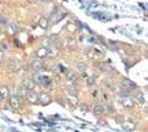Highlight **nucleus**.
Masks as SVG:
<instances>
[{"label":"nucleus","instance_id":"1","mask_svg":"<svg viewBox=\"0 0 148 132\" xmlns=\"http://www.w3.org/2000/svg\"><path fill=\"white\" fill-rule=\"evenodd\" d=\"M121 89L123 90V91H126V93H130L132 90L136 89V83H134V82H132L130 79L123 78V79L121 80Z\"/></svg>","mask_w":148,"mask_h":132},{"label":"nucleus","instance_id":"2","mask_svg":"<svg viewBox=\"0 0 148 132\" xmlns=\"http://www.w3.org/2000/svg\"><path fill=\"white\" fill-rule=\"evenodd\" d=\"M121 105L123 106V108H126V109H130V108L134 106V101H133L130 97L125 95V97H122L121 98Z\"/></svg>","mask_w":148,"mask_h":132},{"label":"nucleus","instance_id":"3","mask_svg":"<svg viewBox=\"0 0 148 132\" xmlns=\"http://www.w3.org/2000/svg\"><path fill=\"white\" fill-rule=\"evenodd\" d=\"M30 69L32 71H34V72H38V71H41L42 68H44V64H42V61L38 59V60H33L32 63H30Z\"/></svg>","mask_w":148,"mask_h":132},{"label":"nucleus","instance_id":"4","mask_svg":"<svg viewBox=\"0 0 148 132\" xmlns=\"http://www.w3.org/2000/svg\"><path fill=\"white\" fill-rule=\"evenodd\" d=\"M26 100L29 101V102H32V104H37L38 102V95L33 91V90H29V91H26Z\"/></svg>","mask_w":148,"mask_h":132},{"label":"nucleus","instance_id":"5","mask_svg":"<svg viewBox=\"0 0 148 132\" xmlns=\"http://www.w3.org/2000/svg\"><path fill=\"white\" fill-rule=\"evenodd\" d=\"M134 127H136L134 121H130V120H123V121H122V128H123L125 131H133Z\"/></svg>","mask_w":148,"mask_h":132},{"label":"nucleus","instance_id":"6","mask_svg":"<svg viewBox=\"0 0 148 132\" xmlns=\"http://www.w3.org/2000/svg\"><path fill=\"white\" fill-rule=\"evenodd\" d=\"M22 86H23L27 91H29V90H34V87H36V82H34L33 79H25L23 80V83H22Z\"/></svg>","mask_w":148,"mask_h":132},{"label":"nucleus","instance_id":"7","mask_svg":"<svg viewBox=\"0 0 148 132\" xmlns=\"http://www.w3.org/2000/svg\"><path fill=\"white\" fill-rule=\"evenodd\" d=\"M38 102L41 104V105H48L49 102H51V97L45 93H42L41 95H38Z\"/></svg>","mask_w":148,"mask_h":132},{"label":"nucleus","instance_id":"8","mask_svg":"<svg viewBox=\"0 0 148 132\" xmlns=\"http://www.w3.org/2000/svg\"><path fill=\"white\" fill-rule=\"evenodd\" d=\"M48 53H49V51H48L47 48H40V49H37L36 55L38 59H45V57H48Z\"/></svg>","mask_w":148,"mask_h":132},{"label":"nucleus","instance_id":"9","mask_svg":"<svg viewBox=\"0 0 148 132\" xmlns=\"http://www.w3.org/2000/svg\"><path fill=\"white\" fill-rule=\"evenodd\" d=\"M10 104H11V108H14V109H19V106H21V104H19V98H18L16 95L10 97Z\"/></svg>","mask_w":148,"mask_h":132},{"label":"nucleus","instance_id":"10","mask_svg":"<svg viewBox=\"0 0 148 132\" xmlns=\"http://www.w3.org/2000/svg\"><path fill=\"white\" fill-rule=\"evenodd\" d=\"M67 94L69 95H73V97H77V94H78V90H77V87L75 86H73V85H70V86H67Z\"/></svg>","mask_w":148,"mask_h":132},{"label":"nucleus","instance_id":"11","mask_svg":"<svg viewBox=\"0 0 148 132\" xmlns=\"http://www.w3.org/2000/svg\"><path fill=\"white\" fill-rule=\"evenodd\" d=\"M26 91L27 90L25 89L23 86H19V87L16 89V97H18V98H23V97L26 95Z\"/></svg>","mask_w":148,"mask_h":132},{"label":"nucleus","instance_id":"12","mask_svg":"<svg viewBox=\"0 0 148 132\" xmlns=\"http://www.w3.org/2000/svg\"><path fill=\"white\" fill-rule=\"evenodd\" d=\"M0 97L1 98L8 97V89H7V86H0Z\"/></svg>","mask_w":148,"mask_h":132},{"label":"nucleus","instance_id":"13","mask_svg":"<svg viewBox=\"0 0 148 132\" xmlns=\"http://www.w3.org/2000/svg\"><path fill=\"white\" fill-rule=\"evenodd\" d=\"M103 112H104V108L101 105H96L95 109H93V113H95L96 116H100V114H103Z\"/></svg>","mask_w":148,"mask_h":132},{"label":"nucleus","instance_id":"14","mask_svg":"<svg viewBox=\"0 0 148 132\" xmlns=\"http://www.w3.org/2000/svg\"><path fill=\"white\" fill-rule=\"evenodd\" d=\"M134 101H136V102H138V104H144L145 98H144V95L141 94V93H137V94H136V97H134Z\"/></svg>","mask_w":148,"mask_h":132},{"label":"nucleus","instance_id":"15","mask_svg":"<svg viewBox=\"0 0 148 132\" xmlns=\"http://www.w3.org/2000/svg\"><path fill=\"white\" fill-rule=\"evenodd\" d=\"M44 79H45V76H42V75H40V74H36L34 75V78H33V80H34L36 83H42Z\"/></svg>","mask_w":148,"mask_h":132},{"label":"nucleus","instance_id":"16","mask_svg":"<svg viewBox=\"0 0 148 132\" xmlns=\"http://www.w3.org/2000/svg\"><path fill=\"white\" fill-rule=\"evenodd\" d=\"M38 25H40L42 29H47V27H48V19H45V18H41V19H40V22H38Z\"/></svg>","mask_w":148,"mask_h":132},{"label":"nucleus","instance_id":"17","mask_svg":"<svg viewBox=\"0 0 148 132\" xmlns=\"http://www.w3.org/2000/svg\"><path fill=\"white\" fill-rule=\"evenodd\" d=\"M12 71H16V69H19V64L16 63V61H11L10 63V65H8Z\"/></svg>","mask_w":148,"mask_h":132},{"label":"nucleus","instance_id":"18","mask_svg":"<svg viewBox=\"0 0 148 132\" xmlns=\"http://www.w3.org/2000/svg\"><path fill=\"white\" fill-rule=\"evenodd\" d=\"M8 30H10V33H16L18 32V27H16L14 23H10V25H8Z\"/></svg>","mask_w":148,"mask_h":132},{"label":"nucleus","instance_id":"19","mask_svg":"<svg viewBox=\"0 0 148 132\" xmlns=\"http://www.w3.org/2000/svg\"><path fill=\"white\" fill-rule=\"evenodd\" d=\"M67 79L71 80V82H74V80L77 79V75L74 74V72H69V74H67Z\"/></svg>","mask_w":148,"mask_h":132},{"label":"nucleus","instance_id":"20","mask_svg":"<svg viewBox=\"0 0 148 132\" xmlns=\"http://www.w3.org/2000/svg\"><path fill=\"white\" fill-rule=\"evenodd\" d=\"M69 101L73 104V105H77L78 104V100H77V97H73V95H69Z\"/></svg>","mask_w":148,"mask_h":132},{"label":"nucleus","instance_id":"21","mask_svg":"<svg viewBox=\"0 0 148 132\" xmlns=\"http://www.w3.org/2000/svg\"><path fill=\"white\" fill-rule=\"evenodd\" d=\"M4 25H8V21L5 16H0V26H4Z\"/></svg>","mask_w":148,"mask_h":132},{"label":"nucleus","instance_id":"22","mask_svg":"<svg viewBox=\"0 0 148 132\" xmlns=\"http://www.w3.org/2000/svg\"><path fill=\"white\" fill-rule=\"evenodd\" d=\"M107 112H110V113H114V108L112 106H107Z\"/></svg>","mask_w":148,"mask_h":132},{"label":"nucleus","instance_id":"23","mask_svg":"<svg viewBox=\"0 0 148 132\" xmlns=\"http://www.w3.org/2000/svg\"><path fill=\"white\" fill-rule=\"evenodd\" d=\"M88 82H89V85H93V83H95V79H93V78H88Z\"/></svg>","mask_w":148,"mask_h":132},{"label":"nucleus","instance_id":"24","mask_svg":"<svg viewBox=\"0 0 148 132\" xmlns=\"http://www.w3.org/2000/svg\"><path fill=\"white\" fill-rule=\"evenodd\" d=\"M3 57H4V53H3V51H1V49H0V61H1V60H3Z\"/></svg>","mask_w":148,"mask_h":132},{"label":"nucleus","instance_id":"25","mask_svg":"<svg viewBox=\"0 0 148 132\" xmlns=\"http://www.w3.org/2000/svg\"><path fill=\"white\" fill-rule=\"evenodd\" d=\"M89 109H88V106H82V112H88Z\"/></svg>","mask_w":148,"mask_h":132},{"label":"nucleus","instance_id":"26","mask_svg":"<svg viewBox=\"0 0 148 132\" xmlns=\"http://www.w3.org/2000/svg\"><path fill=\"white\" fill-rule=\"evenodd\" d=\"M79 68H81V69H84V68H85V65H84V63H79Z\"/></svg>","mask_w":148,"mask_h":132},{"label":"nucleus","instance_id":"27","mask_svg":"<svg viewBox=\"0 0 148 132\" xmlns=\"http://www.w3.org/2000/svg\"><path fill=\"white\" fill-rule=\"evenodd\" d=\"M37 1H42V3H49L51 0H37Z\"/></svg>","mask_w":148,"mask_h":132},{"label":"nucleus","instance_id":"28","mask_svg":"<svg viewBox=\"0 0 148 132\" xmlns=\"http://www.w3.org/2000/svg\"><path fill=\"white\" fill-rule=\"evenodd\" d=\"M27 1H29V3H36L37 0H27Z\"/></svg>","mask_w":148,"mask_h":132},{"label":"nucleus","instance_id":"29","mask_svg":"<svg viewBox=\"0 0 148 132\" xmlns=\"http://www.w3.org/2000/svg\"><path fill=\"white\" fill-rule=\"evenodd\" d=\"M0 48H1V42H0Z\"/></svg>","mask_w":148,"mask_h":132},{"label":"nucleus","instance_id":"30","mask_svg":"<svg viewBox=\"0 0 148 132\" xmlns=\"http://www.w3.org/2000/svg\"><path fill=\"white\" fill-rule=\"evenodd\" d=\"M0 100H1V97H0Z\"/></svg>","mask_w":148,"mask_h":132}]
</instances>
